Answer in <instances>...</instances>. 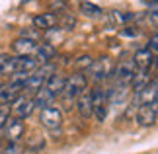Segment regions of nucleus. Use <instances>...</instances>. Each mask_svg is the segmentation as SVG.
<instances>
[{"label":"nucleus","instance_id":"f257e3e1","mask_svg":"<svg viewBox=\"0 0 158 154\" xmlns=\"http://www.w3.org/2000/svg\"><path fill=\"white\" fill-rule=\"evenodd\" d=\"M86 88H88L86 74H82V72H72L70 76H66L64 90H63V94H60V96L64 98V102H72V100H76V98L80 96Z\"/></svg>","mask_w":158,"mask_h":154},{"label":"nucleus","instance_id":"f03ea898","mask_svg":"<svg viewBox=\"0 0 158 154\" xmlns=\"http://www.w3.org/2000/svg\"><path fill=\"white\" fill-rule=\"evenodd\" d=\"M90 92H92V115L98 121H106L107 109H109V96H107V92H104L102 88H94Z\"/></svg>","mask_w":158,"mask_h":154},{"label":"nucleus","instance_id":"7ed1b4c3","mask_svg":"<svg viewBox=\"0 0 158 154\" xmlns=\"http://www.w3.org/2000/svg\"><path fill=\"white\" fill-rule=\"evenodd\" d=\"M39 121L41 125L45 129H49V131H57V129L63 127V111H60V107L57 106H47L41 109V115H39Z\"/></svg>","mask_w":158,"mask_h":154},{"label":"nucleus","instance_id":"20e7f679","mask_svg":"<svg viewBox=\"0 0 158 154\" xmlns=\"http://www.w3.org/2000/svg\"><path fill=\"white\" fill-rule=\"evenodd\" d=\"M35 109V103H33V98H27V96H20L16 98L14 102H12L10 106V111L14 113V117H18V119H26V117H29L33 113Z\"/></svg>","mask_w":158,"mask_h":154},{"label":"nucleus","instance_id":"39448f33","mask_svg":"<svg viewBox=\"0 0 158 154\" xmlns=\"http://www.w3.org/2000/svg\"><path fill=\"white\" fill-rule=\"evenodd\" d=\"M2 131H4L6 140H8V143H20V140L23 139V133H26V123H23V119L10 117Z\"/></svg>","mask_w":158,"mask_h":154},{"label":"nucleus","instance_id":"423d86ee","mask_svg":"<svg viewBox=\"0 0 158 154\" xmlns=\"http://www.w3.org/2000/svg\"><path fill=\"white\" fill-rule=\"evenodd\" d=\"M88 74H90V78L94 80V82H104V80L111 74V65H109V60L104 57V59H98V60H94L92 63V66L86 70Z\"/></svg>","mask_w":158,"mask_h":154},{"label":"nucleus","instance_id":"0eeeda50","mask_svg":"<svg viewBox=\"0 0 158 154\" xmlns=\"http://www.w3.org/2000/svg\"><path fill=\"white\" fill-rule=\"evenodd\" d=\"M135 70H137V69H135V65H133V60H131V59H127V60H121V63L115 66L113 76H115V80H117V84L129 86L133 74H135Z\"/></svg>","mask_w":158,"mask_h":154},{"label":"nucleus","instance_id":"6e6552de","mask_svg":"<svg viewBox=\"0 0 158 154\" xmlns=\"http://www.w3.org/2000/svg\"><path fill=\"white\" fill-rule=\"evenodd\" d=\"M35 49H37V41H33V39L18 37L12 43V51L16 53V57H33Z\"/></svg>","mask_w":158,"mask_h":154},{"label":"nucleus","instance_id":"1a4fd4ad","mask_svg":"<svg viewBox=\"0 0 158 154\" xmlns=\"http://www.w3.org/2000/svg\"><path fill=\"white\" fill-rule=\"evenodd\" d=\"M156 117L158 113L154 111V107L150 106V103H141V106L137 107V123L141 127H150L156 123Z\"/></svg>","mask_w":158,"mask_h":154},{"label":"nucleus","instance_id":"9d476101","mask_svg":"<svg viewBox=\"0 0 158 154\" xmlns=\"http://www.w3.org/2000/svg\"><path fill=\"white\" fill-rule=\"evenodd\" d=\"M23 92V86L18 82H6L0 88V102L2 103H12L16 98H20Z\"/></svg>","mask_w":158,"mask_h":154},{"label":"nucleus","instance_id":"9b49d317","mask_svg":"<svg viewBox=\"0 0 158 154\" xmlns=\"http://www.w3.org/2000/svg\"><path fill=\"white\" fill-rule=\"evenodd\" d=\"M55 57H57V49H55V45H51V43H37V49H35V53H33V59L37 60L39 65L51 63Z\"/></svg>","mask_w":158,"mask_h":154},{"label":"nucleus","instance_id":"f8f14e48","mask_svg":"<svg viewBox=\"0 0 158 154\" xmlns=\"http://www.w3.org/2000/svg\"><path fill=\"white\" fill-rule=\"evenodd\" d=\"M59 23L57 14L53 12H45V14H39L33 18V27L37 31H47V29H55V26Z\"/></svg>","mask_w":158,"mask_h":154},{"label":"nucleus","instance_id":"ddd939ff","mask_svg":"<svg viewBox=\"0 0 158 154\" xmlns=\"http://www.w3.org/2000/svg\"><path fill=\"white\" fill-rule=\"evenodd\" d=\"M76 109L82 119H90L92 117V92L88 88L76 98Z\"/></svg>","mask_w":158,"mask_h":154},{"label":"nucleus","instance_id":"4468645a","mask_svg":"<svg viewBox=\"0 0 158 154\" xmlns=\"http://www.w3.org/2000/svg\"><path fill=\"white\" fill-rule=\"evenodd\" d=\"M133 65H135L137 70H148L152 66V60H154V55L148 51V49H139L135 53V57L131 59Z\"/></svg>","mask_w":158,"mask_h":154},{"label":"nucleus","instance_id":"2eb2a0df","mask_svg":"<svg viewBox=\"0 0 158 154\" xmlns=\"http://www.w3.org/2000/svg\"><path fill=\"white\" fill-rule=\"evenodd\" d=\"M148 82H150L148 70H135V74H133V78H131V90L135 92V96H137V94H141V92L147 88Z\"/></svg>","mask_w":158,"mask_h":154},{"label":"nucleus","instance_id":"dca6fc26","mask_svg":"<svg viewBox=\"0 0 158 154\" xmlns=\"http://www.w3.org/2000/svg\"><path fill=\"white\" fill-rule=\"evenodd\" d=\"M64 82H66V76L60 74V72H55V74L45 82V88L49 90L55 98H59L63 94V90H64Z\"/></svg>","mask_w":158,"mask_h":154},{"label":"nucleus","instance_id":"f3484780","mask_svg":"<svg viewBox=\"0 0 158 154\" xmlns=\"http://www.w3.org/2000/svg\"><path fill=\"white\" fill-rule=\"evenodd\" d=\"M16 55H0V76H12L16 72Z\"/></svg>","mask_w":158,"mask_h":154},{"label":"nucleus","instance_id":"a211bd4d","mask_svg":"<svg viewBox=\"0 0 158 154\" xmlns=\"http://www.w3.org/2000/svg\"><path fill=\"white\" fill-rule=\"evenodd\" d=\"M55 100H57V98H55L51 92L45 88V86L33 94V103H35V107H39V109H43V107H47V106H51Z\"/></svg>","mask_w":158,"mask_h":154},{"label":"nucleus","instance_id":"6ab92c4d","mask_svg":"<svg viewBox=\"0 0 158 154\" xmlns=\"http://www.w3.org/2000/svg\"><path fill=\"white\" fill-rule=\"evenodd\" d=\"M156 94H158V86L152 82V78H150L148 86L141 92V94H137V98H139V102H141V103H152V100L156 98Z\"/></svg>","mask_w":158,"mask_h":154},{"label":"nucleus","instance_id":"aec40b11","mask_svg":"<svg viewBox=\"0 0 158 154\" xmlns=\"http://www.w3.org/2000/svg\"><path fill=\"white\" fill-rule=\"evenodd\" d=\"M111 18H113L115 23H119V26H127L129 22L137 20V14L135 12H111Z\"/></svg>","mask_w":158,"mask_h":154},{"label":"nucleus","instance_id":"412c9836","mask_svg":"<svg viewBox=\"0 0 158 154\" xmlns=\"http://www.w3.org/2000/svg\"><path fill=\"white\" fill-rule=\"evenodd\" d=\"M80 10H82V14H86V16H90V18L100 16V12H102L100 6H96V4H92V2H82V4H80Z\"/></svg>","mask_w":158,"mask_h":154},{"label":"nucleus","instance_id":"4be33fe9","mask_svg":"<svg viewBox=\"0 0 158 154\" xmlns=\"http://www.w3.org/2000/svg\"><path fill=\"white\" fill-rule=\"evenodd\" d=\"M10 103H0V131L6 127V123L10 119Z\"/></svg>","mask_w":158,"mask_h":154},{"label":"nucleus","instance_id":"5701e85b","mask_svg":"<svg viewBox=\"0 0 158 154\" xmlns=\"http://www.w3.org/2000/svg\"><path fill=\"white\" fill-rule=\"evenodd\" d=\"M0 154H23V146L20 143H8Z\"/></svg>","mask_w":158,"mask_h":154},{"label":"nucleus","instance_id":"b1692460","mask_svg":"<svg viewBox=\"0 0 158 154\" xmlns=\"http://www.w3.org/2000/svg\"><path fill=\"white\" fill-rule=\"evenodd\" d=\"M92 63H94V59L90 57V55H82V57H78V60H76V69H90L92 66Z\"/></svg>","mask_w":158,"mask_h":154},{"label":"nucleus","instance_id":"393cba45","mask_svg":"<svg viewBox=\"0 0 158 154\" xmlns=\"http://www.w3.org/2000/svg\"><path fill=\"white\" fill-rule=\"evenodd\" d=\"M147 22L150 26H158V6H152V8L147 12Z\"/></svg>","mask_w":158,"mask_h":154},{"label":"nucleus","instance_id":"a878e982","mask_svg":"<svg viewBox=\"0 0 158 154\" xmlns=\"http://www.w3.org/2000/svg\"><path fill=\"white\" fill-rule=\"evenodd\" d=\"M148 51L154 55V57H158V33H154L152 37H150V41H148Z\"/></svg>","mask_w":158,"mask_h":154},{"label":"nucleus","instance_id":"bb28decb","mask_svg":"<svg viewBox=\"0 0 158 154\" xmlns=\"http://www.w3.org/2000/svg\"><path fill=\"white\" fill-rule=\"evenodd\" d=\"M49 6L55 14V10H64V0H49Z\"/></svg>","mask_w":158,"mask_h":154},{"label":"nucleus","instance_id":"cd10ccee","mask_svg":"<svg viewBox=\"0 0 158 154\" xmlns=\"http://www.w3.org/2000/svg\"><path fill=\"white\" fill-rule=\"evenodd\" d=\"M74 26H76V20L72 16H66L64 20H63V27L64 29H74Z\"/></svg>","mask_w":158,"mask_h":154},{"label":"nucleus","instance_id":"c85d7f7f","mask_svg":"<svg viewBox=\"0 0 158 154\" xmlns=\"http://www.w3.org/2000/svg\"><path fill=\"white\" fill-rule=\"evenodd\" d=\"M121 33H123V35H139V29H121Z\"/></svg>","mask_w":158,"mask_h":154},{"label":"nucleus","instance_id":"c756f323","mask_svg":"<svg viewBox=\"0 0 158 154\" xmlns=\"http://www.w3.org/2000/svg\"><path fill=\"white\" fill-rule=\"evenodd\" d=\"M150 106H152V107H154V111L158 113V94H156V98L152 100V103H150Z\"/></svg>","mask_w":158,"mask_h":154},{"label":"nucleus","instance_id":"7c9ffc66","mask_svg":"<svg viewBox=\"0 0 158 154\" xmlns=\"http://www.w3.org/2000/svg\"><path fill=\"white\" fill-rule=\"evenodd\" d=\"M152 66H154V69L158 70V57H154V60H152Z\"/></svg>","mask_w":158,"mask_h":154},{"label":"nucleus","instance_id":"2f4dec72","mask_svg":"<svg viewBox=\"0 0 158 154\" xmlns=\"http://www.w3.org/2000/svg\"><path fill=\"white\" fill-rule=\"evenodd\" d=\"M2 148H4V144H2V139H0V152H2Z\"/></svg>","mask_w":158,"mask_h":154},{"label":"nucleus","instance_id":"473e14b6","mask_svg":"<svg viewBox=\"0 0 158 154\" xmlns=\"http://www.w3.org/2000/svg\"><path fill=\"white\" fill-rule=\"evenodd\" d=\"M2 84H4V82H2V78H0V88H2Z\"/></svg>","mask_w":158,"mask_h":154}]
</instances>
